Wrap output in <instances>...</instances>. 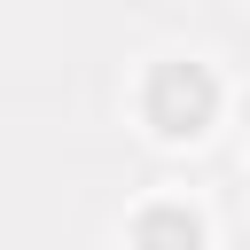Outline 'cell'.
I'll return each mask as SVG.
<instances>
[{
    "instance_id": "1",
    "label": "cell",
    "mask_w": 250,
    "mask_h": 250,
    "mask_svg": "<svg viewBox=\"0 0 250 250\" xmlns=\"http://www.w3.org/2000/svg\"><path fill=\"white\" fill-rule=\"evenodd\" d=\"M211 102H219V86L195 70V62H164L156 78H148V117H156V133H203V117H211Z\"/></svg>"
},
{
    "instance_id": "2",
    "label": "cell",
    "mask_w": 250,
    "mask_h": 250,
    "mask_svg": "<svg viewBox=\"0 0 250 250\" xmlns=\"http://www.w3.org/2000/svg\"><path fill=\"white\" fill-rule=\"evenodd\" d=\"M141 250H195V219L188 211H156L141 227Z\"/></svg>"
}]
</instances>
